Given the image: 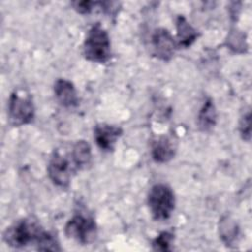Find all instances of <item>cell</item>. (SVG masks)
I'll use <instances>...</instances> for the list:
<instances>
[{
  "label": "cell",
  "mask_w": 252,
  "mask_h": 252,
  "mask_svg": "<svg viewBox=\"0 0 252 252\" xmlns=\"http://www.w3.org/2000/svg\"><path fill=\"white\" fill-rule=\"evenodd\" d=\"M45 232L46 230L36 219L27 217L8 226L3 233V239L14 248H23L30 244L37 246Z\"/></svg>",
  "instance_id": "cell-1"
},
{
  "label": "cell",
  "mask_w": 252,
  "mask_h": 252,
  "mask_svg": "<svg viewBox=\"0 0 252 252\" xmlns=\"http://www.w3.org/2000/svg\"><path fill=\"white\" fill-rule=\"evenodd\" d=\"M80 171L72 151L69 148L60 147L55 149L47 163V174L50 180L61 188L68 187L73 176Z\"/></svg>",
  "instance_id": "cell-2"
},
{
  "label": "cell",
  "mask_w": 252,
  "mask_h": 252,
  "mask_svg": "<svg viewBox=\"0 0 252 252\" xmlns=\"http://www.w3.org/2000/svg\"><path fill=\"white\" fill-rule=\"evenodd\" d=\"M84 57L94 63H106L111 57V42L106 30L95 23L88 31L83 43Z\"/></svg>",
  "instance_id": "cell-3"
},
{
  "label": "cell",
  "mask_w": 252,
  "mask_h": 252,
  "mask_svg": "<svg viewBox=\"0 0 252 252\" xmlns=\"http://www.w3.org/2000/svg\"><path fill=\"white\" fill-rule=\"evenodd\" d=\"M148 206L154 220H168L175 208V196L172 189L164 183L153 185L148 194Z\"/></svg>",
  "instance_id": "cell-4"
},
{
  "label": "cell",
  "mask_w": 252,
  "mask_h": 252,
  "mask_svg": "<svg viewBox=\"0 0 252 252\" xmlns=\"http://www.w3.org/2000/svg\"><path fill=\"white\" fill-rule=\"evenodd\" d=\"M8 118L15 127L30 124L34 118V105L30 93L25 90H15L8 101Z\"/></svg>",
  "instance_id": "cell-5"
},
{
  "label": "cell",
  "mask_w": 252,
  "mask_h": 252,
  "mask_svg": "<svg viewBox=\"0 0 252 252\" xmlns=\"http://www.w3.org/2000/svg\"><path fill=\"white\" fill-rule=\"evenodd\" d=\"M65 234L83 245H88L96 237V223L94 218L89 215L75 214L65 224Z\"/></svg>",
  "instance_id": "cell-6"
},
{
  "label": "cell",
  "mask_w": 252,
  "mask_h": 252,
  "mask_svg": "<svg viewBox=\"0 0 252 252\" xmlns=\"http://www.w3.org/2000/svg\"><path fill=\"white\" fill-rule=\"evenodd\" d=\"M152 46L157 57L163 61H169L175 53L177 43L168 30L158 28L152 34Z\"/></svg>",
  "instance_id": "cell-7"
},
{
  "label": "cell",
  "mask_w": 252,
  "mask_h": 252,
  "mask_svg": "<svg viewBox=\"0 0 252 252\" xmlns=\"http://www.w3.org/2000/svg\"><path fill=\"white\" fill-rule=\"evenodd\" d=\"M122 133L123 130L119 126L98 123L94 128V139L100 150L104 152H112Z\"/></svg>",
  "instance_id": "cell-8"
},
{
  "label": "cell",
  "mask_w": 252,
  "mask_h": 252,
  "mask_svg": "<svg viewBox=\"0 0 252 252\" xmlns=\"http://www.w3.org/2000/svg\"><path fill=\"white\" fill-rule=\"evenodd\" d=\"M176 149V142L172 136H158L152 143V158L155 161L159 163L167 162L174 158Z\"/></svg>",
  "instance_id": "cell-9"
},
{
  "label": "cell",
  "mask_w": 252,
  "mask_h": 252,
  "mask_svg": "<svg viewBox=\"0 0 252 252\" xmlns=\"http://www.w3.org/2000/svg\"><path fill=\"white\" fill-rule=\"evenodd\" d=\"M54 94L64 107H75L79 104V96L74 84L66 79H58L54 83Z\"/></svg>",
  "instance_id": "cell-10"
},
{
  "label": "cell",
  "mask_w": 252,
  "mask_h": 252,
  "mask_svg": "<svg viewBox=\"0 0 252 252\" xmlns=\"http://www.w3.org/2000/svg\"><path fill=\"white\" fill-rule=\"evenodd\" d=\"M175 25L177 34V46L182 48L189 47L199 36L197 30H195L182 15H179L176 18Z\"/></svg>",
  "instance_id": "cell-11"
},
{
  "label": "cell",
  "mask_w": 252,
  "mask_h": 252,
  "mask_svg": "<svg viewBox=\"0 0 252 252\" xmlns=\"http://www.w3.org/2000/svg\"><path fill=\"white\" fill-rule=\"evenodd\" d=\"M217 109L211 98H208L198 114V126L200 130L207 132L212 130L217 123Z\"/></svg>",
  "instance_id": "cell-12"
},
{
  "label": "cell",
  "mask_w": 252,
  "mask_h": 252,
  "mask_svg": "<svg viewBox=\"0 0 252 252\" xmlns=\"http://www.w3.org/2000/svg\"><path fill=\"white\" fill-rule=\"evenodd\" d=\"M74 159L80 170L87 169L92 163V149L85 140L76 141L71 145Z\"/></svg>",
  "instance_id": "cell-13"
},
{
  "label": "cell",
  "mask_w": 252,
  "mask_h": 252,
  "mask_svg": "<svg viewBox=\"0 0 252 252\" xmlns=\"http://www.w3.org/2000/svg\"><path fill=\"white\" fill-rule=\"evenodd\" d=\"M220 235L225 245H235L239 235L237 223L229 217H223L220 221Z\"/></svg>",
  "instance_id": "cell-14"
},
{
  "label": "cell",
  "mask_w": 252,
  "mask_h": 252,
  "mask_svg": "<svg viewBox=\"0 0 252 252\" xmlns=\"http://www.w3.org/2000/svg\"><path fill=\"white\" fill-rule=\"evenodd\" d=\"M174 240V234L170 231L160 232L152 242L153 250L155 251H170L171 244Z\"/></svg>",
  "instance_id": "cell-15"
},
{
  "label": "cell",
  "mask_w": 252,
  "mask_h": 252,
  "mask_svg": "<svg viewBox=\"0 0 252 252\" xmlns=\"http://www.w3.org/2000/svg\"><path fill=\"white\" fill-rule=\"evenodd\" d=\"M227 45L235 52H245L247 47L244 34L237 31H232L227 37Z\"/></svg>",
  "instance_id": "cell-16"
},
{
  "label": "cell",
  "mask_w": 252,
  "mask_h": 252,
  "mask_svg": "<svg viewBox=\"0 0 252 252\" xmlns=\"http://www.w3.org/2000/svg\"><path fill=\"white\" fill-rule=\"evenodd\" d=\"M238 130L241 138L244 141L249 142L251 139V111L249 109L241 115L239 119Z\"/></svg>",
  "instance_id": "cell-17"
},
{
  "label": "cell",
  "mask_w": 252,
  "mask_h": 252,
  "mask_svg": "<svg viewBox=\"0 0 252 252\" xmlns=\"http://www.w3.org/2000/svg\"><path fill=\"white\" fill-rule=\"evenodd\" d=\"M98 2L94 1H74L72 2L73 8L80 14H90L96 6Z\"/></svg>",
  "instance_id": "cell-18"
}]
</instances>
